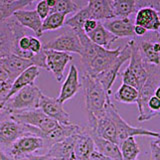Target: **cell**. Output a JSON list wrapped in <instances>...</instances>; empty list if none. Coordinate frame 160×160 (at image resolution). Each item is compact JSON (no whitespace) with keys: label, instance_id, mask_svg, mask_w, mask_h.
<instances>
[{"label":"cell","instance_id":"obj_1","mask_svg":"<svg viewBox=\"0 0 160 160\" xmlns=\"http://www.w3.org/2000/svg\"><path fill=\"white\" fill-rule=\"evenodd\" d=\"M81 87L83 88L88 115H93L96 118L105 115L106 106L111 100L100 82L95 77L83 72Z\"/></svg>","mask_w":160,"mask_h":160},{"label":"cell","instance_id":"obj_2","mask_svg":"<svg viewBox=\"0 0 160 160\" xmlns=\"http://www.w3.org/2000/svg\"><path fill=\"white\" fill-rule=\"evenodd\" d=\"M24 135L42 137L43 132L35 127L16 122L10 117V113L2 109L0 113V149L8 153L13 143Z\"/></svg>","mask_w":160,"mask_h":160},{"label":"cell","instance_id":"obj_3","mask_svg":"<svg viewBox=\"0 0 160 160\" xmlns=\"http://www.w3.org/2000/svg\"><path fill=\"white\" fill-rule=\"evenodd\" d=\"M42 94V91L35 84L28 85L15 93L11 98H9L5 102L2 109L8 113H12L39 108Z\"/></svg>","mask_w":160,"mask_h":160},{"label":"cell","instance_id":"obj_4","mask_svg":"<svg viewBox=\"0 0 160 160\" xmlns=\"http://www.w3.org/2000/svg\"><path fill=\"white\" fill-rule=\"evenodd\" d=\"M105 112L112 120V122L115 125L117 131V141H118V146L121 144L125 139L128 137H135V136H149V137H154L158 138L160 137V133L153 131V130H148L145 128H140V127H134L129 125L125 120L120 116L118 110L115 107V105L110 101L107 106Z\"/></svg>","mask_w":160,"mask_h":160},{"label":"cell","instance_id":"obj_5","mask_svg":"<svg viewBox=\"0 0 160 160\" xmlns=\"http://www.w3.org/2000/svg\"><path fill=\"white\" fill-rule=\"evenodd\" d=\"M10 117L18 123L28 125V126H32L41 130L43 135L49 132L50 130H52L59 124L57 121L48 117L40 108L12 112L10 113Z\"/></svg>","mask_w":160,"mask_h":160},{"label":"cell","instance_id":"obj_6","mask_svg":"<svg viewBox=\"0 0 160 160\" xmlns=\"http://www.w3.org/2000/svg\"><path fill=\"white\" fill-rule=\"evenodd\" d=\"M122 47H117L115 49H106L101 46L96 48V52L93 58L84 65V73H87L91 76H96L99 73L105 71L115 62V60L119 56Z\"/></svg>","mask_w":160,"mask_h":160},{"label":"cell","instance_id":"obj_7","mask_svg":"<svg viewBox=\"0 0 160 160\" xmlns=\"http://www.w3.org/2000/svg\"><path fill=\"white\" fill-rule=\"evenodd\" d=\"M46 149V143L42 137L36 135H24L19 137L9 149L8 154L16 160L26 159L27 156L32 155L38 150Z\"/></svg>","mask_w":160,"mask_h":160},{"label":"cell","instance_id":"obj_8","mask_svg":"<svg viewBox=\"0 0 160 160\" xmlns=\"http://www.w3.org/2000/svg\"><path fill=\"white\" fill-rule=\"evenodd\" d=\"M130 57H131V42L129 40L127 44L121 49V52H120L119 56L117 57V59L115 60V62L111 66L107 68L105 71L99 73L96 76H94L100 82V84L102 85L109 96L111 94V88L113 86L115 80H116L120 68H121V66L127 60L130 59Z\"/></svg>","mask_w":160,"mask_h":160},{"label":"cell","instance_id":"obj_9","mask_svg":"<svg viewBox=\"0 0 160 160\" xmlns=\"http://www.w3.org/2000/svg\"><path fill=\"white\" fill-rule=\"evenodd\" d=\"M43 49L56 50L66 53H76L80 56L82 54V45L78 35L70 28L68 31L63 32L46 43H43Z\"/></svg>","mask_w":160,"mask_h":160},{"label":"cell","instance_id":"obj_10","mask_svg":"<svg viewBox=\"0 0 160 160\" xmlns=\"http://www.w3.org/2000/svg\"><path fill=\"white\" fill-rule=\"evenodd\" d=\"M45 52V62H46V70L51 72L55 79L58 82H61L63 76H64V70L66 65L73 59L72 55L56 51V50H50V49H44Z\"/></svg>","mask_w":160,"mask_h":160},{"label":"cell","instance_id":"obj_11","mask_svg":"<svg viewBox=\"0 0 160 160\" xmlns=\"http://www.w3.org/2000/svg\"><path fill=\"white\" fill-rule=\"evenodd\" d=\"M39 108L47 115L48 117L57 121L59 124L67 125L72 123L70 121V115L65 111L63 104L58 100V98L50 97L47 95L42 94L40 100Z\"/></svg>","mask_w":160,"mask_h":160},{"label":"cell","instance_id":"obj_12","mask_svg":"<svg viewBox=\"0 0 160 160\" xmlns=\"http://www.w3.org/2000/svg\"><path fill=\"white\" fill-rule=\"evenodd\" d=\"M0 64L7 72L9 81H13L16 79L23 71H25L30 66H33V59H26L20 57L16 54H9L0 60Z\"/></svg>","mask_w":160,"mask_h":160},{"label":"cell","instance_id":"obj_13","mask_svg":"<svg viewBox=\"0 0 160 160\" xmlns=\"http://www.w3.org/2000/svg\"><path fill=\"white\" fill-rule=\"evenodd\" d=\"M82 130H83L82 127H80L79 125L75 124V123H70L67 125L58 124L56 127H54L52 130H50L49 132L45 133L42 138L45 140L46 147L48 150L53 144L61 142L63 140L67 139L69 137L81 133Z\"/></svg>","mask_w":160,"mask_h":160},{"label":"cell","instance_id":"obj_14","mask_svg":"<svg viewBox=\"0 0 160 160\" xmlns=\"http://www.w3.org/2000/svg\"><path fill=\"white\" fill-rule=\"evenodd\" d=\"M80 88H81V82L79 81L78 69L74 64H71L67 76L65 78L64 82L62 83L60 94L57 98L63 104L67 100L71 99L73 96H75V94L79 91Z\"/></svg>","mask_w":160,"mask_h":160},{"label":"cell","instance_id":"obj_15","mask_svg":"<svg viewBox=\"0 0 160 160\" xmlns=\"http://www.w3.org/2000/svg\"><path fill=\"white\" fill-rule=\"evenodd\" d=\"M104 27L111 32L117 38L123 37H135L134 23L129 17L125 18H113L105 21H101Z\"/></svg>","mask_w":160,"mask_h":160},{"label":"cell","instance_id":"obj_16","mask_svg":"<svg viewBox=\"0 0 160 160\" xmlns=\"http://www.w3.org/2000/svg\"><path fill=\"white\" fill-rule=\"evenodd\" d=\"M13 16L21 26L32 30L36 37L42 36V19L37 14L36 10H18Z\"/></svg>","mask_w":160,"mask_h":160},{"label":"cell","instance_id":"obj_17","mask_svg":"<svg viewBox=\"0 0 160 160\" xmlns=\"http://www.w3.org/2000/svg\"><path fill=\"white\" fill-rule=\"evenodd\" d=\"M134 25H140L149 32H157L160 29V15L152 7H142L136 11Z\"/></svg>","mask_w":160,"mask_h":160},{"label":"cell","instance_id":"obj_18","mask_svg":"<svg viewBox=\"0 0 160 160\" xmlns=\"http://www.w3.org/2000/svg\"><path fill=\"white\" fill-rule=\"evenodd\" d=\"M95 151V144L92 136L83 128L82 132L75 135L74 155L77 160H88Z\"/></svg>","mask_w":160,"mask_h":160},{"label":"cell","instance_id":"obj_19","mask_svg":"<svg viewBox=\"0 0 160 160\" xmlns=\"http://www.w3.org/2000/svg\"><path fill=\"white\" fill-rule=\"evenodd\" d=\"M87 7L91 16L97 21H105L116 18L112 10L113 0H87Z\"/></svg>","mask_w":160,"mask_h":160},{"label":"cell","instance_id":"obj_20","mask_svg":"<svg viewBox=\"0 0 160 160\" xmlns=\"http://www.w3.org/2000/svg\"><path fill=\"white\" fill-rule=\"evenodd\" d=\"M74 139H75V135L63 140L61 142L53 144L52 146L46 151V154H48L49 156L54 157L58 160H73V159H75Z\"/></svg>","mask_w":160,"mask_h":160},{"label":"cell","instance_id":"obj_21","mask_svg":"<svg viewBox=\"0 0 160 160\" xmlns=\"http://www.w3.org/2000/svg\"><path fill=\"white\" fill-rule=\"evenodd\" d=\"M39 74H40V68L35 66V65L30 66L29 68H27L26 70H25V71H23L13 81L11 89H10V92L8 94L7 100L9 98H11L15 93H17L19 90H21L22 88L28 86V85L34 84V81L39 76Z\"/></svg>","mask_w":160,"mask_h":160},{"label":"cell","instance_id":"obj_22","mask_svg":"<svg viewBox=\"0 0 160 160\" xmlns=\"http://www.w3.org/2000/svg\"><path fill=\"white\" fill-rule=\"evenodd\" d=\"M85 131H86V130H85ZM90 135H91L94 140L95 150H96L97 152L101 153L104 156H107L113 160H123L120 148L116 143L105 140L95 134H90Z\"/></svg>","mask_w":160,"mask_h":160},{"label":"cell","instance_id":"obj_23","mask_svg":"<svg viewBox=\"0 0 160 160\" xmlns=\"http://www.w3.org/2000/svg\"><path fill=\"white\" fill-rule=\"evenodd\" d=\"M87 36L89 37V39L91 41L98 45V46H101L103 48L109 49L110 46L118 40V38L113 35L111 32H109L108 30L104 27V25L102 24L101 21H99L97 27L95 28L91 33L86 34Z\"/></svg>","mask_w":160,"mask_h":160},{"label":"cell","instance_id":"obj_24","mask_svg":"<svg viewBox=\"0 0 160 160\" xmlns=\"http://www.w3.org/2000/svg\"><path fill=\"white\" fill-rule=\"evenodd\" d=\"M38 1L39 0H12L10 2L1 3L0 4V22H3L12 17L13 14L18 10H21L28 5Z\"/></svg>","mask_w":160,"mask_h":160},{"label":"cell","instance_id":"obj_25","mask_svg":"<svg viewBox=\"0 0 160 160\" xmlns=\"http://www.w3.org/2000/svg\"><path fill=\"white\" fill-rule=\"evenodd\" d=\"M112 10L116 18L129 17V15L137 11V0H114Z\"/></svg>","mask_w":160,"mask_h":160},{"label":"cell","instance_id":"obj_26","mask_svg":"<svg viewBox=\"0 0 160 160\" xmlns=\"http://www.w3.org/2000/svg\"><path fill=\"white\" fill-rule=\"evenodd\" d=\"M89 18H92L91 13H90L89 8L85 6L83 8H80L72 17L65 20L64 25L69 27L70 29H72L73 31H77V30L83 29V25L85 21Z\"/></svg>","mask_w":160,"mask_h":160},{"label":"cell","instance_id":"obj_27","mask_svg":"<svg viewBox=\"0 0 160 160\" xmlns=\"http://www.w3.org/2000/svg\"><path fill=\"white\" fill-rule=\"evenodd\" d=\"M138 96H139V92L136 88L122 83L118 88L116 94H115V99L118 102L131 104V103H137Z\"/></svg>","mask_w":160,"mask_h":160},{"label":"cell","instance_id":"obj_28","mask_svg":"<svg viewBox=\"0 0 160 160\" xmlns=\"http://www.w3.org/2000/svg\"><path fill=\"white\" fill-rule=\"evenodd\" d=\"M123 160H137L140 148L134 137H128L119 145Z\"/></svg>","mask_w":160,"mask_h":160},{"label":"cell","instance_id":"obj_29","mask_svg":"<svg viewBox=\"0 0 160 160\" xmlns=\"http://www.w3.org/2000/svg\"><path fill=\"white\" fill-rule=\"evenodd\" d=\"M65 20H66V15L62 13H50L46 18L42 20V32L53 31L63 27Z\"/></svg>","mask_w":160,"mask_h":160},{"label":"cell","instance_id":"obj_30","mask_svg":"<svg viewBox=\"0 0 160 160\" xmlns=\"http://www.w3.org/2000/svg\"><path fill=\"white\" fill-rule=\"evenodd\" d=\"M79 6L73 0H56V4L53 9H51L50 13L58 12L64 15H68L71 13H76L79 10Z\"/></svg>","mask_w":160,"mask_h":160},{"label":"cell","instance_id":"obj_31","mask_svg":"<svg viewBox=\"0 0 160 160\" xmlns=\"http://www.w3.org/2000/svg\"><path fill=\"white\" fill-rule=\"evenodd\" d=\"M121 77H122V83L129 85V86H132L134 88H136L138 90V81L136 76L134 75V73L130 70V68L127 66L126 69L121 73Z\"/></svg>","mask_w":160,"mask_h":160},{"label":"cell","instance_id":"obj_32","mask_svg":"<svg viewBox=\"0 0 160 160\" xmlns=\"http://www.w3.org/2000/svg\"><path fill=\"white\" fill-rule=\"evenodd\" d=\"M11 86V81H0V109L3 108L5 102H6Z\"/></svg>","mask_w":160,"mask_h":160},{"label":"cell","instance_id":"obj_33","mask_svg":"<svg viewBox=\"0 0 160 160\" xmlns=\"http://www.w3.org/2000/svg\"><path fill=\"white\" fill-rule=\"evenodd\" d=\"M36 12L42 20L50 14V8L46 3V0H39L36 5Z\"/></svg>","mask_w":160,"mask_h":160},{"label":"cell","instance_id":"obj_34","mask_svg":"<svg viewBox=\"0 0 160 160\" xmlns=\"http://www.w3.org/2000/svg\"><path fill=\"white\" fill-rule=\"evenodd\" d=\"M29 50L34 54H38L43 50V43L35 35L30 36V47Z\"/></svg>","mask_w":160,"mask_h":160},{"label":"cell","instance_id":"obj_35","mask_svg":"<svg viewBox=\"0 0 160 160\" xmlns=\"http://www.w3.org/2000/svg\"><path fill=\"white\" fill-rule=\"evenodd\" d=\"M142 7H152L159 11L160 0H137V9Z\"/></svg>","mask_w":160,"mask_h":160},{"label":"cell","instance_id":"obj_36","mask_svg":"<svg viewBox=\"0 0 160 160\" xmlns=\"http://www.w3.org/2000/svg\"><path fill=\"white\" fill-rule=\"evenodd\" d=\"M98 23H99V21H97V20H95L93 18L87 19L86 21H85L84 25H83V31L86 34L91 33L93 30L97 27Z\"/></svg>","mask_w":160,"mask_h":160},{"label":"cell","instance_id":"obj_37","mask_svg":"<svg viewBox=\"0 0 160 160\" xmlns=\"http://www.w3.org/2000/svg\"><path fill=\"white\" fill-rule=\"evenodd\" d=\"M150 147H151V160H160V145L152 141Z\"/></svg>","mask_w":160,"mask_h":160},{"label":"cell","instance_id":"obj_38","mask_svg":"<svg viewBox=\"0 0 160 160\" xmlns=\"http://www.w3.org/2000/svg\"><path fill=\"white\" fill-rule=\"evenodd\" d=\"M27 160H58L54 157H51L49 156L48 154H42V155H35V154H32V155H29V156L26 157Z\"/></svg>","mask_w":160,"mask_h":160},{"label":"cell","instance_id":"obj_39","mask_svg":"<svg viewBox=\"0 0 160 160\" xmlns=\"http://www.w3.org/2000/svg\"><path fill=\"white\" fill-rule=\"evenodd\" d=\"M147 29L140 25H134V34L137 37H143L147 34Z\"/></svg>","mask_w":160,"mask_h":160},{"label":"cell","instance_id":"obj_40","mask_svg":"<svg viewBox=\"0 0 160 160\" xmlns=\"http://www.w3.org/2000/svg\"><path fill=\"white\" fill-rule=\"evenodd\" d=\"M88 160H113V159L109 158L107 156H104V155H102L101 153H99L95 150V151L91 154V156H90V158Z\"/></svg>","mask_w":160,"mask_h":160},{"label":"cell","instance_id":"obj_41","mask_svg":"<svg viewBox=\"0 0 160 160\" xmlns=\"http://www.w3.org/2000/svg\"><path fill=\"white\" fill-rule=\"evenodd\" d=\"M0 81H9L8 74L5 71V69L2 67L1 64H0Z\"/></svg>","mask_w":160,"mask_h":160},{"label":"cell","instance_id":"obj_42","mask_svg":"<svg viewBox=\"0 0 160 160\" xmlns=\"http://www.w3.org/2000/svg\"><path fill=\"white\" fill-rule=\"evenodd\" d=\"M0 160H16V159H14L13 157L10 156L7 152H5L3 150L0 149Z\"/></svg>","mask_w":160,"mask_h":160},{"label":"cell","instance_id":"obj_43","mask_svg":"<svg viewBox=\"0 0 160 160\" xmlns=\"http://www.w3.org/2000/svg\"><path fill=\"white\" fill-rule=\"evenodd\" d=\"M46 3L50 8V11H51V9H53L55 4H56V0H46Z\"/></svg>","mask_w":160,"mask_h":160},{"label":"cell","instance_id":"obj_44","mask_svg":"<svg viewBox=\"0 0 160 160\" xmlns=\"http://www.w3.org/2000/svg\"><path fill=\"white\" fill-rule=\"evenodd\" d=\"M154 96H156L158 99H160V86L156 88V90H155L154 92Z\"/></svg>","mask_w":160,"mask_h":160},{"label":"cell","instance_id":"obj_45","mask_svg":"<svg viewBox=\"0 0 160 160\" xmlns=\"http://www.w3.org/2000/svg\"><path fill=\"white\" fill-rule=\"evenodd\" d=\"M154 142L156 143V144H158V145H160V137L156 138V140H154Z\"/></svg>","mask_w":160,"mask_h":160},{"label":"cell","instance_id":"obj_46","mask_svg":"<svg viewBox=\"0 0 160 160\" xmlns=\"http://www.w3.org/2000/svg\"><path fill=\"white\" fill-rule=\"evenodd\" d=\"M12 1V0H0V4L1 3H6V2H10Z\"/></svg>","mask_w":160,"mask_h":160},{"label":"cell","instance_id":"obj_47","mask_svg":"<svg viewBox=\"0 0 160 160\" xmlns=\"http://www.w3.org/2000/svg\"><path fill=\"white\" fill-rule=\"evenodd\" d=\"M2 112V109H0V113H1Z\"/></svg>","mask_w":160,"mask_h":160},{"label":"cell","instance_id":"obj_48","mask_svg":"<svg viewBox=\"0 0 160 160\" xmlns=\"http://www.w3.org/2000/svg\"><path fill=\"white\" fill-rule=\"evenodd\" d=\"M113 1H114V0H113Z\"/></svg>","mask_w":160,"mask_h":160},{"label":"cell","instance_id":"obj_49","mask_svg":"<svg viewBox=\"0 0 160 160\" xmlns=\"http://www.w3.org/2000/svg\"><path fill=\"white\" fill-rule=\"evenodd\" d=\"M159 30H160V29H159Z\"/></svg>","mask_w":160,"mask_h":160}]
</instances>
